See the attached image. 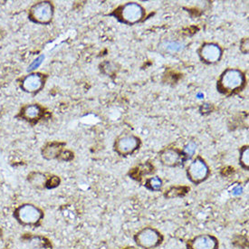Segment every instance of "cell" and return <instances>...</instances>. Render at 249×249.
<instances>
[{
	"instance_id": "obj_6",
	"label": "cell",
	"mask_w": 249,
	"mask_h": 249,
	"mask_svg": "<svg viewBox=\"0 0 249 249\" xmlns=\"http://www.w3.org/2000/svg\"><path fill=\"white\" fill-rule=\"evenodd\" d=\"M30 18L39 24H47L52 20L53 6L49 2H40L30 10Z\"/></svg>"
},
{
	"instance_id": "obj_12",
	"label": "cell",
	"mask_w": 249,
	"mask_h": 249,
	"mask_svg": "<svg viewBox=\"0 0 249 249\" xmlns=\"http://www.w3.org/2000/svg\"><path fill=\"white\" fill-rule=\"evenodd\" d=\"M42 110L36 105H27L22 110V116L27 121H35L40 118Z\"/></svg>"
},
{
	"instance_id": "obj_8",
	"label": "cell",
	"mask_w": 249,
	"mask_h": 249,
	"mask_svg": "<svg viewBox=\"0 0 249 249\" xmlns=\"http://www.w3.org/2000/svg\"><path fill=\"white\" fill-rule=\"evenodd\" d=\"M188 249H217L218 240L212 235H199L187 242Z\"/></svg>"
},
{
	"instance_id": "obj_4",
	"label": "cell",
	"mask_w": 249,
	"mask_h": 249,
	"mask_svg": "<svg viewBox=\"0 0 249 249\" xmlns=\"http://www.w3.org/2000/svg\"><path fill=\"white\" fill-rule=\"evenodd\" d=\"M210 174L209 166L201 158L195 159L187 169V175L190 181L198 184L204 181Z\"/></svg>"
},
{
	"instance_id": "obj_9",
	"label": "cell",
	"mask_w": 249,
	"mask_h": 249,
	"mask_svg": "<svg viewBox=\"0 0 249 249\" xmlns=\"http://www.w3.org/2000/svg\"><path fill=\"white\" fill-rule=\"evenodd\" d=\"M44 78L39 73H33L27 75L22 82L23 89L27 92H36L39 91L44 86Z\"/></svg>"
},
{
	"instance_id": "obj_1",
	"label": "cell",
	"mask_w": 249,
	"mask_h": 249,
	"mask_svg": "<svg viewBox=\"0 0 249 249\" xmlns=\"http://www.w3.org/2000/svg\"><path fill=\"white\" fill-rule=\"evenodd\" d=\"M15 219L24 227H38L44 218L43 210L33 204H23L18 207L13 214Z\"/></svg>"
},
{
	"instance_id": "obj_10",
	"label": "cell",
	"mask_w": 249,
	"mask_h": 249,
	"mask_svg": "<svg viewBox=\"0 0 249 249\" xmlns=\"http://www.w3.org/2000/svg\"><path fill=\"white\" fill-rule=\"evenodd\" d=\"M221 49L220 47L214 44H206L202 46L200 50V55L201 58L205 60L207 63H216L217 62L220 56H221Z\"/></svg>"
},
{
	"instance_id": "obj_15",
	"label": "cell",
	"mask_w": 249,
	"mask_h": 249,
	"mask_svg": "<svg viewBox=\"0 0 249 249\" xmlns=\"http://www.w3.org/2000/svg\"><path fill=\"white\" fill-rule=\"evenodd\" d=\"M147 186L149 187V189L151 190H160L161 186H162V181L160 178L153 177L151 178L150 179H148L147 181Z\"/></svg>"
},
{
	"instance_id": "obj_3",
	"label": "cell",
	"mask_w": 249,
	"mask_h": 249,
	"mask_svg": "<svg viewBox=\"0 0 249 249\" xmlns=\"http://www.w3.org/2000/svg\"><path fill=\"white\" fill-rule=\"evenodd\" d=\"M244 84L242 72L238 70L230 69L224 72L219 80L218 87L224 92H234L239 89Z\"/></svg>"
},
{
	"instance_id": "obj_13",
	"label": "cell",
	"mask_w": 249,
	"mask_h": 249,
	"mask_svg": "<svg viewBox=\"0 0 249 249\" xmlns=\"http://www.w3.org/2000/svg\"><path fill=\"white\" fill-rule=\"evenodd\" d=\"M62 148L60 147L58 143H50L46 145V147L43 149V157L46 158L47 160H53L55 158L58 157L61 154Z\"/></svg>"
},
{
	"instance_id": "obj_7",
	"label": "cell",
	"mask_w": 249,
	"mask_h": 249,
	"mask_svg": "<svg viewBox=\"0 0 249 249\" xmlns=\"http://www.w3.org/2000/svg\"><path fill=\"white\" fill-rule=\"evenodd\" d=\"M143 9L135 3H128L120 10V18L127 24H135L142 18Z\"/></svg>"
},
{
	"instance_id": "obj_11",
	"label": "cell",
	"mask_w": 249,
	"mask_h": 249,
	"mask_svg": "<svg viewBox=\"0 0 249 249\" xmlns=\"http://www.w3.org/2000/svg\"><path fill=\"white\" fill-rule=\"evenodd\" d=\"M182 153L174 149H167L162 151L160 155L161 163L168 167H174L182 161Z\"/></svg>"
},
{
	"instance_id": "obj_16",
	"label": "cell",
	"mask_w": 249,
	"mask_h": 249,
	"mask_svg": "<svg viewBox=\"0 0 249 249\" xmlns=\"http://www.w3.org/2000/svg\"><path fill=\"white\" fill-rule=\"evenodd\" d=\"M249 147H244L240 153V164L245 169H249Z\"/></svg>"
},
{
	"instance_id": "obj_20",
	"label": "cell",
	"mask_w": 249,
	"mask_h": 249,
	"mask_svg": "<svg viewBox=\"0 0 249 249\" xmlns=\"http://www.w3.org/2000/svg\"><path fill=\"white\" fill-rule=\"evenodd\" d=\"M168 48L171 50V51H174V52H176V51H178V50H180L181 48H182V45L181 44H178V43H171L169 46H168Z\"/></svg>"
},
{
	"instance_id": "obj_2",
	"label": "cell",
	"mask_w": 249,
	"mask_h": 249,
	"mask_svg": "<svg viewBox=\"0 0 249 249\" xmlns=\"http://www.w3.org/2000/svg\"><path fill=\"white\" fill-rule=\"evenodd\" d=\"M162 235L153 228H145L137 232L134 241L142 249H152L157 248L162 242Z\"/></svg>"
},
{
	"instance_id": "obj_14",
	"label": "cell",
	"mask_w": 249,
	"mask_h": 249,
	"mask_svg": "<svg viewBox=\"0 0 249 249\" xmlns=\"http://www.w3.org/2000/svg\"><path fill=\"white\" fill-rule=\"evenodd\" d=\"M28 181L36 189H42L46 186L47 178L46 176L39 172H34L28 176Z\"/></svg>"
},
{
	"instance_id": "obj_18",
	"label": "cell",
	"mask_w": 249,
	"mask_h": 249,
	"mask_svg": "<svg viewBox=\"0 0 249 249\" xmlns=\"http://www.w3.org/2000/svg\"><path fill=\"white\" fill-rule=\"evenodd\" d=\"M44 56L43 55H41L39 56L37 59L35 60L33 62V64L30 66V67H28V71H32V70H35V69H36L38 66H40V65L42 64V62H43V60H44Z\"/></svg>"
},
{
	"instance_id": "obj_17",
	"label": "cell",
	"mask_w": 249,
	"mask_h": 249,
	"mask_svg": "<svg viewBox=\"0 0 249 249\" xmlns=\"http://www.w3.org/2000/svg\"><path fill=\"white\" fill-rule=\"evenodd\" d=\"M195 151H196V144L194 142H190L184 149V154H185L184 156L187 160L190 159L194 155Z\"/></svg>"
},
{
	"instance_id": "obj_5",
	"label": "cell",
	"mask_w": 249,
	"mask_h": 249,
	"mask_svg": "<svg viewBox=\"0 0 249 249\" xmlns=\"http://www.w3.org/2000/svg\"><path fill=\"white\" fill-rule=\"evenodd\" d=\"M140 145V140L137 137L131 135V134H125L122 135L116 140L115 142V151H117L122 156H127L132 154L134 151L137 150Z\"/></svg>"
},
{
	"instance_id": "obj_19",
	"label": "cell",
	"mask_w": 249,
	"mask_h": 249,
	"mask_svg": "<svg viewBox=\"0 0 249 249\" xmlns=\"http://www.w3.org/2000/svg\"><path fill=\"white\" fill-rule=\"evenodd\" d=\"M59 185V178H57L56 177H52L50 181H46V187L47 188H54L56 186Z\"/></svg>"
},
{
	"instance_id": "obj_21",
	"label": "cell",
	"mask_w": 249,
	"mask_h": 249,
	"mask_svg": "<svg viewBox=\"0 0 249 249\" xmlns=\"http://www.w3.org/2000/svg\"><path fill=\"white\" fill-rule=\"evenodd\" d=\"M1 237H2V230H0V239H1Z\"/></svg>"
}]
</instances>
